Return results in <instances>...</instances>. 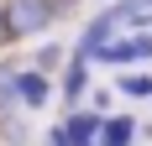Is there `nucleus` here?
Returning <instances> with one entry per match:
<instances>
[{"instance_id":"obj_4","label":"nucleus","mask_w":152,"mask_h":146,"mask_svg":"<svg viewBox=\"0 0 152 146\" xmlns=\"http://www.w3.org/2000/svg\"><path fill=\"white\" fill-rule=\"evenodd\" d=\"M53 89H58V99L68 104V110H79V104L89 99V63L68 52V63L58 68V84H53Z\"/></svg>"},{"instance_id":"obj_7","label":"nucleus","mask_w":152,"mask_h":146,"mask_svg":"<svg viewBox=\"0 0 152 146\" xmlns=\"http://www.w3.org/2000/svg\"><path fill=\"white\" fill-rule=\"evenodd\" d=\"M0 146H31V125L21 110H0Z\"/></svg>"},{"instance_id":"obj_10","label":"nucleus","mask_w":152,"mask_h":146,"mask_svg":"<svg viewBox=\"0 0 152 146\" xmlns=\"http://www.w3.org/2000/svg\"><path fill=\"white\" fill-rule=\"evenodd\" d=\"M16 68L21 63H0V110H21L16 104Z\"/></svg>"},{"instance_id":"obj_14","label":"nucleus","mask_w":152,"mask_h":146,"mask_svg":"<svg viewBox=\"0 0 152 146\" xmlns=\"http://www.w3.org/2000/svg\"><path fill=\"white\" fill-rule=\"evenodd\" d=\"M147 31H152V16H147Z\"/></svg>"},{"instance_id":"obj_15","label":"nucleus","mask_w":152,"mask_h":146,"mask_svg":"<svg viewBox=\"0 0 152 146\" xmlns=\"http://www.w3.org/2000/svg\"><path fill=\"white\" fill-rule=\"evenodd\" d=\"M105 5H110V0H105Z\"/></svg>"},{"instance_id":"obj_2","label":"nucleus","mask_w":152,"mask_h":146,"mask_svg":"<svg viewBox=\"0 0 152 146\" xmlns=\"http://www.w3.org/2000/svg\"><path fill=\"white\" fill-rule=\"evenodd\" d=\"M137 68V63H152V31H126L115 42H105L100 52L89 58V68Z\"/></svg>"},{"instance_id":"obj_13","label":"nucleus","mask_w":152,"mask_h":146,"mask_svg":"<svg viewBox=\"0 0 152 146\" xmlns=\"http://www.w3.org/2000/svg\"><path fill=\"white\" fill-rule=\"evenodd\" d=\"M0 47H11V37H5V0H0Z\"/></svg>"},{"instance_id":"obj_5","label":"nucleus","mask_w":152,"mask_h":146,"mask_svg":"<svg viewBox=\"0 0 152 146\" xmlns=\"http://www.w3.org/2000/svg\"><path fill=\"white\" fill-rule=\"evenodd\" d=\"M100 120L89 104H79V110H68V120H63V136H68V146H100Z\"/></svg>"},{"instance_id":"obj_1","label":"nucleus","mask_w":152,"mask_h":146,"mask_svg":"<svg viewBox=\"0 0 152 146\" xmlns=\"http://www.w3.org/2000/svg\"><path fill=\"white\" fill-rule=\"evenodd\" d=\"M74 11V0H5V37L11 42H31Z\"/></svg>"},{"instance_id":"obj_6","label":"nucleus","mask_w":152,"mask_h":146,"mask_svg":"<svg viewBox=\"0 0 152 146\" xmlns=\"http://www.w3.org/2000/svg\"><path fill=\"white\" fill-rule=\"evenodd\" d=\"M137 141V120L131 115H105L100 120V146H131Z\"/></svg>"},{"instance_id":"obj_8","label":"nucleus","mask_w":152,"mask_h":146,"mask_svg":"<svg viewBox=\"0 0 152 146\" xmlns=\"http://www.w3.org/2000/svg\"><path fill=\"white\" fill-rule=\"evenodd\" d=\"M63 63H68V47L63 42H37L31 47V68L47 73V78H53V68H63Z\"/></svg>"},{"instance_id":"obj_3","label":"nucleus","mask_w":152,"mask_h":146,"mask_svg":"<svg viewBox=\"0 0 152 146\" xmlns=\"http://www.w3.org/2000/svg\"><path fill=\"white\" fill-rule=\"evenodd\" d=\"M53 94H58V89H53V78H47V73H37L31 68V63H21V68H16V104H21V115H37V110H47V104H53Z\"/></svg>"},{"instance_id":"obj_9","label":"nucleus","mask_w":152,"mask_h":146,"mask_svg":"<svg viewBox=\"0 0 152 146\" xmlns=\"http://www.w3.org/2000/svg\"><path fill=\"white\" fill-rule=\"evenodd\" d=\"M115 94L121 99H152V73H115Z\"/></svg>"},{"instance_id":"obj_11","label":"nucleus","mask_w":152,"mask_h":146,"mask_svg":"<svg viewBox=\"0 0 152 146\" xmlns=\"http://www.w3.org/2000/svg\"><path fill=\"white\" fill-rule=\"evenodd\" d=\"M89 110H94V115H105V110H110V94H105V89H94V94H89Z\"/></svg>"},{"instance_id":"obj_12","label":"nucleus","mask_w":152,"mask_h":146,"mask_svg":"<svg viewBox=\"0 0 152 146\" xmlns=\"http://www.w3.org/2000/svg\"><path fill=\"white\" fill-rule=\"evenodd\" d=\"M42 146H68V136H63V125H53V131L42 136Z\"/></svg>"}]
</instances>
